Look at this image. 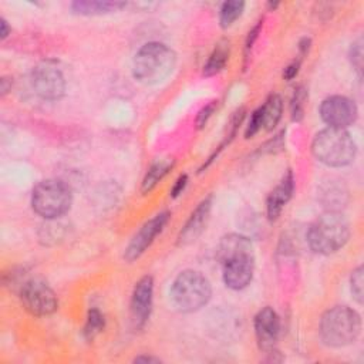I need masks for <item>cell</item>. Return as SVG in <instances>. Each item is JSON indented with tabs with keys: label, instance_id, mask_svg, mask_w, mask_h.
Returning a JSON list of instances; mask_svg holds the SVG:
<instances>
[{
	"label": "cell",
	"instance_id": "1",
	"mask_svg": "<svg viewBox=\"0 0 364 364\" xmlns=\"http://www.w3.org/2000/svg\"><path fill=\"white\" fill-rule=\"evenodd\" d=\"M216 257L222 266L223 283L232 290L247 287L253 279L255 255L252 242L237 233L222 237Z\"/></svg>",
	"mask_w": 364,
	"mask_h": 364
},
{
	"label": "cell",
	"instance_id": "2",
	"mask_svg": "<svg viewBox=\"0 0 364 364\" xmlns=\"http://www.w3.org/2000/svg\"><path fill=\"white\" fill-rule=\"evenodd\" d=\"M176 54L164 43L151 41L144 44L132 61V74L135 80L145 85L162 82L175 68Z\"/></svg>",
	"mask_w": 364,
	"mask_h": 364
},
{
	"label": "cell",
	"instance_id": "3",
	"mask_svg": "<svg viewBox=\"0 0 364 364\" xmlns=\"http://www.w3.org/2000/svg\"><path fill=\"white\" fill-rule=\"evenodd\" d=\"M350 237V223L341 212L324 210L309 228L307 242L318 255L338 252Z\"/></svg>",
	"mask_w": 364,
	"mask_h": 364
},
{
	"label": "cell",
	"instance_id": "4",
	"mask_svg": "<svg viewBox=\"0 0 364 364\" xmlns=\"http://www.w3.org/2000/svg\"><path fill=\"white\" fill-rule=\"evenodd\" d=\"M318 333L326 346H348L354 343L361 333V317L348 306H334L321 316Z\"/></svg>",
	"mask_w": 364,
	"mask_h": 364
},
{
	"label": "cell",
	"instance_id": "5",
	"mask_svg": "<svg viewBox=\"0 0 364 364\" xmlns=\"http://www.w3.org/2000/svg\"><path fill=\"white\" fill-rule=\"evenodd\" d=\"M311 152L317 161L327 166L340 168L351 164L357 154V145L344 128H324L316 134Z\"/></svg>",
	"mask_w": 364,
	"mask_h": 364
},
{
	"label": "cell",
	"instance_id": "6",
	"mask_svg": "<svg viewBox=\"0 0 364 364\" xmlns=\"http://www.w3.org/2000/svg\"><path fill=\"white\" fill-rule=\"evenodd\" d=\"M210 296V282L198 270L188 269L181 272L171 286L172 303L183 313L198 311L208 304Z\"/></svg>",
	"mask_w": 364,
	"mask_h": 364
},
{
	"label": "cell",
	"instance_id": "7",
	"mask_svg": "<svg viewBox=\"0 0 364 364\" xmlns=\"http://www.w3.org/2000/svg\"><path fill=\"white\" fill-rule=\"evenodd\" d=\"M73 203L70 186L60 179H46L38 182L31 193L33 210L48 220L57 219L68 212Z\"/></svg>",
	"mask_w": 364,
	"mask_h": 364
},
{
	"label": "cell",
	"instance_id": "8",
	"mask_svg": "<svg viewBox=\"0 0 364 364\" xmlns=\"http://www.w3.org/2000/svg\"><path fill=\"white\" fill-rule=\"evenodd\" d=\"M23 307L33 316H50L58 309V299L54 290L40 279H28L18 291Z\"/></svg>",
	"mask_w": 364,
	"mask_h": 364
},
{
	"label": "cell",
	"instance_id": "9",
	"mask_svg": "<svg viewBox=\"0 0 364 364\" xmlns=\"http://www.w3.org/2000/svg\"><path fill=\"white\" fill-rule=\"evenodd\" d=\"M30 81L34 92L47 101H57L65 92V80L61 70L48 61L33 68Z\"/></svg>",
	"mask_w": 364,
	"mask_h": 364
},
{
	"label": "cell",
	"instance_id": "10",
	"mask_svg": "<svg viewBox=\"0 0 364 364\" xmlns=\"http://www.w3.org/2000/svg\"><path fill=\"white\" fill-rule=\"evenodd\" d=\"M169 219H171V212L162 210L155 216H152L149 220H146L139 228V230L132 236L128 246L125 247L124 259L128 263H132L134 260H136L152 245L155 237L164 230Z\"/></svg>",
	"mask_w": 364,
	"mask_h": 364
},
{
	"label": "cell",
	"instance_id": "11",
	"mask_svg": "<svg viewBox=\"0 0 364 364\" xmlns=\"http://www.w3.org/2000/svg\"><path fill=\"white\" fill-rule=\"evenodd\" d=\"M357 105L344 95H331L320 104L321 119L333 128H347L357 119Z\"/></svg>",
	"mask_w": 364,
	"mask_h": 364
},
{
	"label": "cell",
	"instance_id": "12",
	"mask_svg": "<svg viewBox=\"0 0 364 364\" xmlns=\"http://www.w3.org/2000/svg\"><path fill=\"white\" fill-rule=\"evenodd\" d=\"M154 299V279L149 274L142 276L134 286L131 296V318L136 328L145 326L151 316Z\"/></svg>",
	"mask_w": 364,
	"mask_h": 364
},
{
	"label": "cell",
	"instance_id": "13",
	"mask_svg": "<svg viewBox=\"0 0 364 364\" xmlns=\"http://www.w3.org/2000/svg\"><path fill=\"white\" fill-rule=\"evenodd\" d=\"M255 334L259 347L263 350H272L280 334V318L272 307H263L255 316Z\"/></svg>",
	"mask_w": 364,
	"mask_h": 364
},
{
	"label": "cell",
	"instance_id": "14",
	"mask_svg": "<svg viewBox=\"0 0 364 364\" xmlns=\"http://www.w3.org/2000/svg\"><path fill=\"white\" fill-rule=\"evenodd\" d=\"M212 200H213V196L208 195L192 210V213L189 215L186 223L183 225L182 230L178 235V245H181V246L189 245V243L195 242L200 236V233L203 232V229L206 226L209 215H210Z\"/></svg>",
	"mask_w": 364,
	"mask_h": 364
},
{
	"label": "cell",
	"instance_id": "15",
	"mask_svg": "<svg viewBox=\"0 0 364 364\" xmlns=\"http://www.w3.org/2000/svg\"><path fill=\"white\" fill-rule=\"evenodd\" d=\"M293 192H294V178H293V172L289 169L266 199V213L269 220H276L279 218V215L282 213V209L290 200Z\"/></svg>",
	"mask_w": 364,
	"mask_h": 364
},
{
	"label": "cell",
	"instance_id": "16",
	"mask_svg": "<svg viewBox=\"0 0 364 364\" xmlns=\"http://www.w3.org/2000/svg\"><path fill=\"white\" fill-rule=\"evenodd\" d=\"M318 200L323 203L326 210H337L346 206L348 200V191L343 181L328 179L321 183L318 189Z\"/></svg>",
	"mask_w": 364,
	"mask_h": 364
},
{
	"label": "cell",
	"instance_id": "17",
	"mask_svg": "<svg viewBox=\"0 0 364 364\" xmlns=\"http://www.w3.org/2000/svg\"><path fill=\"white\" fill-rule=\"evenodd\" d=\"M127 6L125 1H108V0H78L71 3V11L80 16H102L112 11H118Z\"/></svg>",
	"mask_w": 364,
	"mask_h": 364
},
{
	"label": "cell",
	"instance_id": "18",
	"mask_svg": "<svg viewBox=\"0 0 364 364\" xmlns=\"http://www.w3.org/2000/svg\"><path fill=\"white\" fill-rule=\"evenodd\" d=\"M229 54H230V46L228 40H220L212 50V53L209 54V58L206 60L205 65H203V75L205 77H212L218 73H220L229 60Z\"/></svg>",
	"mask_w": 364,
	"mask_h": 364
},
{
	"label": "cell",
	"instance_id": "19",
	"mask_svg": "<svg viewBox=\"0 0 364 364\" xmlns=\"http://www.w3.org/2000/svg\"><path fill=\"white\" fill-rule=\"evenodd\" d=\"M262 114V128L272 131L280 121L283 114V101L279 94H270L263 105L259 107Z\"/></svg>",
	"mask_w": 364,
	"mask_h": 364
},
{
	"label": "cell",
	"instance_id": "20",
	"mask_svg": "<svg viewBox=\"0 0 364 364\" xmlns=\"http://www.w3.org/2000/svg\"><path fill=\"white\" fill-rule=\"evenodd\" d=\"M172 166H173V161H168V159H161V161L154 162L148 168V171L142 179L141 193L142 195L149 193L159 183V181H162L164 176L172 169Z\"/></svg>",
	"mask_w": 364,
	"mask_h": 364
},
{
	"label": "cell",
	"instance_id": "21",
	"mask_svg": "<svg viewBox=\"0 0 364 364\" xmlns=\"http://www.w3.org/2000/svg\"><path fill=\"white\" fill-rule=\"evenodd\" d=\"M245 1L230 0L225 1L219 10V24L222 28H229L243 13Z\"/></svg>",
	"mask_w": 364,
	"mask_h": 364
},
{
	"label": "cell",
	"instance_id": "22",
	"mask_svg": "<svg viewBox=\"0 0 364 364\" xmlns=\"http://www.w3.org/2000/svg\"><path fill=\"white\" fill-rule=\"evenodd\" d=\"M105 327V320L98 309H90L87 313V320L82 328V334L87 340H92Z\"/></svg>",
	"mask_w": 364,
	"mask_h": 364
},
{
	"label": "cell",
	"instance_id": "23",
	"mask_svg": "<svg viewBox=\"0 0 364 364\" xmlns=\"http://www.w3.org/2000/svg\"><path fill=\"white\" fill-rule=\"evenodd\" d=\"M307 100V90L303 85H299L294 90V94L290 101V117L293 121H301L304 115V105Z\"/></svg>",
	"mask_w": 364,
	"mask_h": 364
},
{
	"label": "cell",
	"instance_id": "24",
	"mask_svg": "<svg viewBox=\"0 0 364 364\" xmlns=\"http://www.w3.org/2000/svg\"><path fill=\"white\" fill-rule=\"evenodd\" d=\"M350 290H351V294L353 297L355 299V301L358 304L363 303V294H364V290H363V266H358L355 267L353 272H351V276H350Z\"/></svg>",
	"mask_w": 364,
	"mask_h": 364
},
{
	"label": "cell",
	"instance_id": "25",
	"mask_svg": "<svg viewBox=\"0 0 364 364\" xmlns=\"http://www.w3.org/2000/svg\"><path fill=\"white\" fill-rule=\"evenodd\" d=\"M348 55H350L351 65L355 68V71L361 77V71H363V38L361 37L351 44Z\"/></svg>",
	"mask_w": 364,
	"mask_h": 364
},
{
	"label": "cell",
	"instance_id": "26",
	"mask_svg": "<svg viewBox=\"0 0 364 364\" xmlns=\"http://www.w3.org/2000/svg\"><path fill=\"white\" fill-rule=\"evenodd\" d=\"M262 129V114H260V108L255 109L250 115V119H249V124L246 127V131H245V138L249 139L252 138L253 135H256L259 131Z\"/></svg>",
	"mask_w": 364,
	"mask_h": 364
},
{
	"label": "cell",
	"instance_id": "27",
	"mask_svg": "<svg viewBox=\"0 0 364 364\" xmlns=\"http://www.w3.org/2000/svg\"><path fill=\"white\" fill-rule=\"evenodd\" d=\"M215 108H216V101H212V102H209L208 105H205V107L198 112L196 119H195V124H196V128H198V129H200V128L205 127V124L208 122V119H209L210 115L213 114Z\"/></svg>",
	"mask_w": 364,
	"mask_h": 364
},
{
	"label": "cell",
	"instance_id": "28",
	"mask_svg": "<svg viewBox=\"0 0 364 364\" xmlns=\"http://www.w3.org/2000/svg\"><path fill=\"white\" fill-rule=\"evenodd\" d=\"M262 26H263V23H262V20H259V21L249 30V33H247V36H246V40H245V55H246V58H247V54H249V51L252 50V47H253L256 38L259 37V33H260V30H262Z\"/></svg>",
	"mask_w": 364,
	"mask_h": 364
},
{
	"label": "cell",
	"instance_id": "29",
	"mask_svg": "<svg viewBox=\"0 0 364 364\" xmlns=\"http://www.w3.org/2000/svg\"><path fill=\"white\" fill-rule=\"evenodd\" d=\"M186 185H188V175H186V173L179 175V176L176 178V181L173 182V185H172L171 191H169V196H171V198H173V199H175V198H178V196L185 191Z\"/></svg>",
	"mask_w": 364,
	"mask_h": 364
},
{
	"label": "cell",
	"instance_id": "30",
	"mask_svg": "<svg viewBox=\"0 0 364 364\" xmlns=\"http://www.w3.org/2000/svg\"><path fill=\"white\" fill-rule=\"evenodd\" d=\"M300 64H301V58H297V60L291 61L289 65H286V67H284V70H283V78H284L286 81L293 80V78L299 74Z\"/></svg>",
	"mask_w": 364,
	"mask_h": 364
},
{
	"label": "cell",
	"instance_id": "31",
	"mask_svg": "<svg viewBox=\"0 0 364 364\" xmlns=\"http://www.w3.org/2000/svg\"><path fill=\"white\" fill-rule=\"evenodd\" d=\"M310 44H311V40L309 38V37H303L301 40H300V43H299V51H300V58H303V55H306L307 54V51H309V48H310Z\"/></svg>",
	"mask_w": 364,
	"mask_h": 364
},
{
	"label": "cell",
	"instance_id": "32",
	"mask_svg": "<svg viewBox=\"0 0 364 364\" xmlns=\"http://www.w3.org/2000/svg\"><path fill=\"white\" fill-rule=\"evenodd\" d=\"M0 37H1V40H4L9 34H10V31H11V28L9 27V23L4 20V18H1L0 20Z\"/></svg>",
	"mask_w": 364,
	"mask_h": 364
},
{
	"label": "cell",
	"instance_id": "33",
	"mask_svg": "<svg viewBox=\"0 0 364 364\" xmlns=\"http://www.w3.org/2000/svg\"><path fill=\"white\" fill-rule=\"evenodd\" d=\"M134 363H161V360L151 355H139L134 358Z\"/></svg>",
	"mask_w": 364,
	"mask_h": 364
},
{
	"label": "cell",
	"instance_id": "34",
	"mask_svg": "<svg viewBox=\"0 0 364 364\" xmlns=\"http://www.w3.org/2000/svg\"><path fill=\"white\" fill-rule=\"evenodd\" d=\"M0 82H1V95H4L11 85H7V78H1Z\"/></svg>",
	"mask_w": 364,
	"mask_h": 364
},
{
	"label": "cell",
	"instance_id": "35",
	"mask_svg": "<svg viewBox=\"0 0 364 364\" xmlns=\"http://www.w3.org/2000/svg\"><path fill=\"white\" fill-rule=\"evenodd\" d=\"M267 6H269V7H272V9H276V7H277V3H272V1H270Z\"/></svg>",
	"mask_w": 364,
	"mask_h": 364
}]
</instances>
